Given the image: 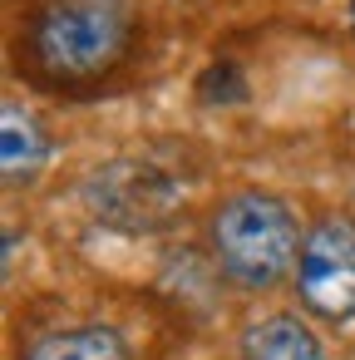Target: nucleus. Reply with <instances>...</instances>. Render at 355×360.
I'll use <instances>...</instances> for the list:
<instances>
[{
  "label": "nucleus",
  "instance_id": "1",
  "mask_svg": "<svg viewBox=\"0 0 355 360\" xmlns=\"http://www.w3.org/2000/svg\"><path fill=\"white\" fill-rule=\"evenodd\" d=\"M134 0H50L30 20V60L50 84H94L134 45Z\"/></svg>",
  "mask_w": 355,
  "mask_h": 360
},
{
  "label": "nucleus",
  "instance_id": "2",
  "mask_svg": "<svg viewBox=\"0 0 355 360\" xmlns=\"http://www.w3.org/2000/svg\"><path fill=\"white\" fill-rule=\"evenodd\" d=\"M301 227L291 217V207L271 193H232L212 222H207V247L212 262L222 266L227 281L247 286V291H266L276 286L286 271H296L301 262Z\"/></svg>",
  "mask_w": 355,
  "mask_h": 360
},
{
  "label": "nucleus",
  "instance_id": "3",
  "mask_svg": "<svg viewBox=\"0 0 355 360\" xmlns=\"http://www.w3.org/2000/svg\"><path fill=\"white\" fill-rule=\"evenodd\" d=\"M296 291L301 306L321 321H355V222L350 217H321L296 262Z\"/></svg>",
  "mask_w": 355,
  "mask_h": 360
},
{
  "label": "nucleus",
  "instance_id": "4",
  "mask_svg": "<svg viewBox=\"0 0 355 360\" xmlns=\"http://www.w3.org/2000/svg\"><path fill=\"white\" fill-rule=\"evenodd\" d=\"M183 202L178 173H168L153 158H124L94 173L89 183V207L114 222V227H158L173 207Z\"/></svg>",
  "mask_w": 355,
  "mask_h": 360
},
{
  "label": "nucleus",
  "instance_id": "5",
  "mask_svg": "<svg viewBox=\"0 0 355 360\" xmlns=\"http://www.w3.org/2000/svg\"><path fill=\"white\" fill-rule=\"evenodd\" d=\"M50 158V134L40 129L35 114H25L20 104L0 109V173L11 188H25Z\"/></svg>",
  "mask_w": 355,
  "mask_h": 360
},
{
  "label": "nucleus",
  "instance_id": "6",
  "mask_svg": "<svg viewBox=\"0 0 355 360\" xmlns=\"http://www.w3.org/2000/svg\"><path fill=\"white\" fill-rule=\"evenodd\" d=\"M237 360H325L316 330L296 316H266L257 326H247Z\"/></svg>",
  "mask_w": 355,
  "mask_h": 360
},
{
  "label": "nucleus",
  "instance_id": "7",
  "mask_svg": "<svg viewBox=\"0 0 355 360\" xmlns=\"http://www.w3.org/2000/svg\"><path fill=\"white\" fill-rule=\"evenodd\" d=\"M25 360H134V350L114 326H65L40 335Z\"/></svg>",
  "mask_w": 355,
  "mask_h": 360
},
{
  "label": "nucleus",
  "instance_id": "8",
  "mask_svg": "<svg viewBox=\"0 0 355 360\" xmlns=\"http://www.w3.org/2000/svg\"><path fill=\"white\" fill-rule=\"evenodd\" d=\"M350 25H355V0H350Z\"/></svg>",
  "mask_w": 355,
  "mask_h": 360
}]
</instances>
